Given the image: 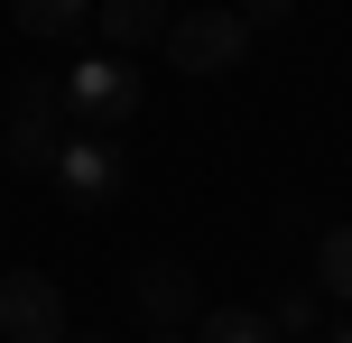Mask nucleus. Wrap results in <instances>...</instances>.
Listing matches in <instances>:
<instances>
[{"label":"nucleus","instance_id":"f257e3e1","mask_svg":"<svg viewBox=\"0 0 352 343\" xmlns=\"http://www.w3.org/2000/svg\"><path fill=\"white\" fill-rule=\"evenodd\" d=\"M19 177H56L65 158V74H19L10 84V130H0Z\"/></svg>","mask_w":352,"mask_h":343},{"label":"nucleus","instance_id":"f03ea898","mask_svg":"<svg viewBox=\"0 0 352 343\" xmlns=\"http://www.w3.org/2000/svg\"><path fill=\"white\" fill-rule=\"evenodd\" d=\"M241 56H250V19L241 10H176L167 19V65L195 74V84L204 74H232Z\"/></svg>","mask_w":352,"mask_h":343},{"label":"nucleus","instance_id":"7ed1b4c3","mask_svg":"<svg viewBox=\"0 0 352 343\" xmlns=\"http://www.w3.org/2000/svg\"><path fill=\"white\" fill-rule=\"evenodd\" d=\"M130 316H140L148 334H195V325H204V288H195V269H186L176 251L140 260V269H130Z\"/></svg>","mask_w":352,"mask_h":343},{"label":"nucleus","instance_id":"20e7f679","mask_svg":"<svg viewBox=\"0 0 352 343\" xmlns=\"http://www.w3.org/2000/svg\"><path fill=\"white\" fill-rule=\"evenodd\" d=\"M140 102H148V93H140V65H121V56H84V65L65 74V111L93 130V140H111Z\"/></svg>","mask_w":352,"mask_h":343},{"label":"nucleus","instance_id":"39448f33","mask_svg":"<svg viewBox=\"0 0 352 343\" xmlns=\"http://www.w3.org/2000/svg\"><path fill=\"white\" fill-rule=\"evenodd\" d=\"M0 334L10 343H65V288L47 269H0Z\"/></svg>","mask_w":352,"mask_h":343},{"label":"nucleus","instance_id":"423d86ee","mask_svg":"<svg viewBox=\"0 0 352 343\" xmlns=\"http://www.w3.org/2000/svg\"><path fill=\"white\" fill-rule=\"evenodd\" d=\"M167 19H176L167 0H102V10H93V47L130 65L140 47H167Z\"/></svg>","mask_w":352,"mask_h":343},{"label":"nucleus","instance_id":"0eeeda50","mask_svg":"<svg viewBox=\"0 0 352 343\" xmlns=\"http://www.w3.org/2000/svg\"><path fill=\"white\" fill-rule=\"evenodd\" d=\"M56 195L84 204V214H102V204L121 195V158H111V140H74L65 158H56Z\"/></svg>","mask_w":352,"mask_h":343},{"label":"nucleus","instance_id":"6e6552de","mask_svg":"<svg viewBox=\"0 0 352 343\" xmlns=\"http://www.w3.org/2000/svg\"><path fill=\"white\" fill-rule=\"evenodd\" d=\"M102 0H10V28L19 37H84Z\"/></svg>","mask_w":352,"mask_h":343},{"label":"nucleus","instance_id":"1a4fd4ad","mask_svg":"<svg viewBox=\"0 0 352 343\" xmlns=\"http://www.w3.org/2000/svg\"><path fill=\"white\" fill-rule=\"evenodd\" d=\"M195 343H278V325H269V307H204Z\"/></svg>","mask_w":352,"mask_h":343},{"label":"nucleus","instance_id":"9d476101","mask_svg":"<svg viewBox=\"0 0 352 343\" xmlns=\"http://www.w3.org/2000/svg\"><path fill=\"white\" fill-rule=\"evenodd\" d=\"M316 288L334 297V307H352V223H324V241H316Z\"/></svg>","mask_w":352,"mask_h":343},{"label":"nucleus","instance_id":"9b49d317","mask_svg":"<svg viewBox=\"0 0 352 343\" xmlns=\"http://www.w3.org/2000/svg\"><path fill=\"white\" fill-rule=\"evenodd\" d=\"M316 316H324V288L306 278V288H278V307H269V325H278V343H306V334H316Z\"/></svg>","mask_w":352,"mask_h":343},{"label":"nucleus","instance_id":"f8f14e48","mask_svg":"<svg viewBox=\"0 0 352 343\" xmlns=\"http://www.w3.org/2000/svg\"><path fill=\"white\" fill-rule=\"evenodd\" d=\"M241 19H250V37H260V28H287V19H297V0H241Z\"/></svg>","mask_w":352,"mask_h":343},{"label":"nucleus","instance_id":"ddd939ff","mask_svg":"<svg viewBox=\"0 0 352 343\" xmlns=\"http://www.w3.org/2000/svg\"><path fill=\"white\" fill-rule=\"evenodd\" d=\"M324 343H352V307H343V325H334V334H324Z\"/></svg>","mask_w":352,"mask_h":343},{"label":"nucleus","instance_id":"4468645a","mask_svg":"<svg viewBox=\"0 0 352 343\" xmlns=\"http://www.w3.org/2000/svg\"><path fill=\"white\" fill-rule=\"evenodd\" d=\"M65 343H111V334H65Z\"/></svg>","mask_w":352,"mask_h":343},{"label":"nucleus","instance_id":"2eb2a0df","mask_svg":"<svg viewBox=\"0 0 352 343\" xmlns=\"http://www.w3.org/2000/svg\"><path fill=\"white\" fill-rule=\"evenodd\" d=\"M158 343H195V334H158Z\"/></svg>","mask_w":352,"mask_h":343}]
</instances>
